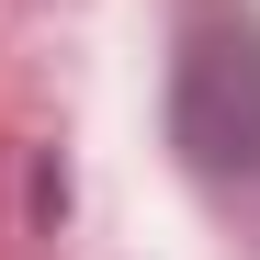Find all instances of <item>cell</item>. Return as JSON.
Returning <instances> with one entry per match:
<instances>
[{
    "label": "cell",
    "instance_id": "1",
    "mask_svg": "<svg viewBox=\"0 0 260 260\" xmlns=\"http://www.w3.org/2000/svg\"><path fill=\"white\" fill-rule=\"evenodd\" d=\"M170 136L204 181H249L260 170V23L226 0H192L181 68H170Z\"/></svg>",
    "mask_w": 260,
    "mask_h": 260
}]
</instances>
